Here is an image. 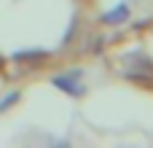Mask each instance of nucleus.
<instances>
[{
  "mask_svg": "<svg viewBox=\"0 0 153 148\" xmlns=\"http://www.w3.org/2000/svg\"><path fill=\"white\" fill-rule=\"evenodd\" d=\"M78 78H81V70H70L65 75H56L54 78V86L62 89V92H67V94H73V97H81L83 94V86H78Z\"/></svg>",
  "mask_w": 153,
  "mask_h": 148,
  "instance_id": "f257e3e1",
  "label": "nucleus"
},
{
  "mask_svg": "<svg viewBox=\"0 0 153 148\" xmlns=\"http://www.w3.org/2000/svg\"><path fill=\"white\" fill-rule=\"evenodd\" d=\"M126 16H129V5H126V3H118L113 11H108V13L102 16V22H105V24H118V22H124Z\"/></svg>",
  "mask_w": 153,
  "mask_h": 148,
  "instance_id": "f03ea898",
  "label": "nucleus"
},
{
  "mask_svg": "<svg viewBox=\"0 0 153 148\" xmlns=\"http://www.w3.org/2000/svg\"><path fill=\"white\" fill-rule=\"evenodd\" d=\"M48 51H16V59H46Z\"/></svg>",
  "mask_w": 153,
  "mask_h": 148,
  "instance_id": "7ed1b4c3",
  "label": "nucleus"
},
{
  "mask_svg": "<svg viewBox=\"0 0 153 148\" xmlns=\"http://www.w3.org/2000/svg\"><path fill=\"white\" fill-rule=\"evenodd\" d=\"M16 100H19V92H11V94L0 102V111H8V108H11V102H16Z\"/></svg>",
  "mask_w": 153,
  "mask_h": 148,
  "instance_id": "20e7f679",
  "label": "nucleus"
}]
</instances>
